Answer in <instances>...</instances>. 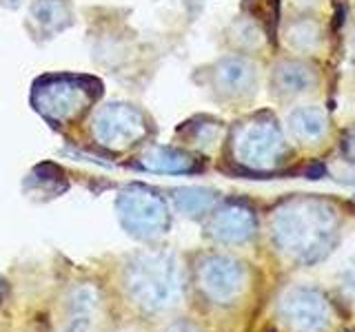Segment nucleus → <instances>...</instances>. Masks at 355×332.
<instances>
[{
    "instance_id": "nucleus-1",
    "label": "nucleus",
    "mask_w": 355,
    "mask_h": 332,
    "mask_svg": "<svg viewBox=\"0 0 355 332\" xmlns=\"http://www.w3.org/2000/svg\"><path fill=\"white\" fill-rule=\"evenodd\" d=\"M275 237L282 248L302 261H318L331 250L336 239V215L320 202L297 204L277 215Z\"/></svg>"
},
{
    "instance_id": "nucleus-2",
    "label": "nucleus",
    "mask_w": 355,
    "mask_h": 332,
    "mask_svg": "<svg viewBox=\"0 0 355 332\" xmlns=\"http://www.w3.org/2000/svg\"><path fill=\"white\" fill-rule=\"evenodd\" d=\"M286 321L300 332H324L331 326V308L327 299L311 288H295L284 299Z\"/></svg>"
},
{
    "instance_id": "nucleus-3",
    "label": "nucleus",
    "mask_w": 355,
    "mask_h": 332,
    "mask_svg": "<svg viewBox=\"0 0 355 332\" xmlns=\"http://www.w3.org/2000/svg\"><path fill=\"white\" fill-rule=\"evenodd\" d=\"M240 153L249 164H269L275 162L282 153V138L273 122H255V127L247 129L240 140Z\"/></svg>"
},
{
    "instance_id": "nucleus-4",
    "label": "nucleus",
    "mask_w": 355,
    "mask_h": 332,
    "mask_svg": "<svg viewBox=\"0 0 355 332\" xmlns=\"http://www.w3.org/2000/svg\"><path fill=\"white\" fill-rule=\"evenodd\" d=\"M44 107H40L44 113L49 116H58V118H69L71 113H76L78 104H80V89L71 86V84H51L47 91H44Z\"/></svg>"
},
{
    "instance_id": "nucleus-5",
    "label": "nucleus",
    "mask_w": 355,
    "mask_h": 332,
    "mask_svg": "<svg viewBox=\"0 0 355 332\" xmlns=\"http://www.w3.org/2000/svg\"><path fill=\"white\" fill-rule=\"evenodd\" d=\"M253 82V69L242 60H227L218 69V84L225 93H242Z\"/></svg>"
},
{
    "instance_id": "nucleus-6",
    "label": "nucleus",
    "mask_w": 355,
    "mask_h": 332,
    "mask_svg": "<svg viewBox=\"0 0 355 332\" xmlns=\"http://www.w3.org/2000/svg\"><path fill=\"white\" fill-rule=\"evenodd\" d=\"M311 84V73L300 64H282L275 71V89L284 95H297Z\"/></svg>"
},
{
    "instance_id": "nucleus-7",
    "label": "nucleus",
    "mask_w": 355,
    "mask_h": 332,
    "mask_svg": "<svg viewBox=\"0 0 355 332\" xmlns=\"http://www.w3.org/2000/svg\"><path fill=\"white\" fill-rule=\"evenodd\" d=\"M291 129L300 140L313 142L318 138L324 136V116L318 109H300L291 118Z\"/></svg>"
},
{
    "instance_id": "nucleus-8",
    "label": "nucleus",
    "mask_w": 355,
    "mask_h": 332,
    "mask_svg": "<svg viewBox=\"0 0 355 332\" xmlns=\"http://www.w3.org/2000/svg\"><path fill=\"white\" fill-rule=\"evenodd\" d=\"M225 235L229 239H242L247 237L253 228V215L249 210H225V221H222Z\"/></svg>"
},
{
    "instance_id": "nucleus-9",
    "label": "nucleus",
    "mask_w": 355,
    "mask_h": 332,
    "mask_svg": "<svg viewBox=\"0 0 355 332\" xmlns=\"http://www.w3.org/2000/svg\"><path fill=\"white\" fill-rule=\"evenodd\" d=\"M344 282H347V288L351 290V295L355 297V257H353V264L347 268V277H344Z\"/></svg>"
},
{
    "instance_id": "nucleus-10",
    "label": "nucleus",
    "mask_w": 355,
    "mask_h": 332,
    "mask_svg": "<svg viewBox=\"0 0 355 332\" xmlns=\"http://www.w3.org/2000/svg\"><path fill=\"white\" fill-rule=\"evenodd\" d=\"M347 149H349V153H351V158L355 160V133H353V138L347 142Z\"/></svg>"
},
{
    "instance_id": "nucleus-11",
    "label": "nucleus",
    "mask_w": 355,
    "mask_h": 332,
    "mask_svg": "<svg viewBox=\"0 0 355 332\" xmlns=\"http://www.w3.org/2000/svg\"><path fill=\"white\" fill-rule=\"evenodd\" d=\"M353 47H355V38H353Z\"/></svg>"
}]
</instances>
